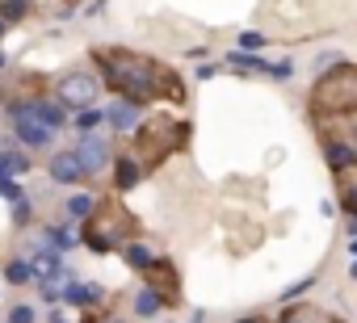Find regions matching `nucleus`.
Here are the masks:
<instances>
[{
    "label": "nucleus",
    "mask_w": 357,
    "mask_h": 323,
    "mask_svg": "<svg viewBox=\"0 0 357 323\" xmlns=\"http://www.w3.org/2000/svg\"><path fill=\"white\" fill-rule=\"evenodd\" d=\"M143 177V164L135 159V151H114V185L118 189H135Z\"/></svg>",
    "instance_id": "nucleus-10"
},
{
    "label": "nucleus",
    "mask_w": 357,
    "mask_h": 323,
    "mask_svg": "<svg viewBox=\"0 0 357 323\" xmlns=\"http://www.w3.org/2000/svg\"><path fill=\"white\" fill-rule=\"evenodd\" d=\"M0 194H5L9 202H22V185H17L13 177H5V181H0Z\"/></svg>",
    "instance_id": "nucleus-26"
},
{
    "label": "nucleus",
    "mask_w": 357,
    "mask_h": 323,
    "mask_svg": "<svg viewBox=\"0 0 357 323\" xmlns=\"http://www.w3.org/2000/svg\"><path fill=\"white\" fill-rule=\"evenodd\" d=\"M0 68H5V51H0Z\"/></svg>",
    "instance_id": "nucleus-36"
},
{
    "label": "nucleus",
    "mask_w": 357,
    "mask_h": 323,
    "mask_svg": "<svg viewBox=\"0 0 357 323\" xmlns=\"http://www.w3.org/2000/svg\"><path fill=\"white\" fill-rule=\"evenodd\" d=\"M13 223H17V227H26V223H30V202H26V198H22V202H13Z\"/></svg>",
    "instance_id": "nucleus-27"
},
{
    "label": "nucleus",
    "mask_w": 357,
    "mask_h": 323,
    "mask_svg": "<svg viewBox=\"0 0 357 323\" xmlns=\"http://www.w3.org/2000/svg\"><path fill=\"white\" fill-rule=\"evenodd\" d=\"M93 206H97V202H93L89 194H72V198H68V219H80V223H84V219L93 214Z\"/></svg>",
    "instance_id": "nucleus-20"
},
{
    "label": "nucleus",
    "mask_w": 357,
    "mask_h": 323,
    "mask_svg": "<svg viewBox=\"0 0 357 323\" xmlns=\"http://www.w3.org/2000/svg\"><path fill=\"white\" fill-rule=\"evenodd\" d=\"M336 202L357 219V164L349 168H336Z\"/></svg>",
    "instance_id": "nucleus-14"
},
{
    "label": "nucleus",
    "mask_w": 357,
    "mask_h": 323,
    "mask_svg": "<svg viewBox=\"0 0 357 323\" xmlns=\"http://www.w3.org/2000/svg\"><path fill=\"white\" fill-rule=\"evenodd\" d=\"M357 109V68L353 63H336L328 68L315 88H311V118H344Z\"/></svg>",
    "instance_id": "nucleus-4"
},
{
    "label": "nucleus",
    "mask_w": 357,
    "mask_h": 323,
    "mask_svg": "<svg viewBox=\"0 0 357 323\" xmlns=\"http://www.w3.org/2000/svg\"><path fill=\"white\" fill-rule=\"evenodd\" d=\"M63 302H72V306H101L105 290L97 281H68L63 285Z\"/></svg>",
    "instance_id": "nucleus-12"
},
{
    "label": "nucleus",
    "mask_w": 357,
    "mask_h": 323,
    "mask_svg": "<svg viewBox=\"0 0 357 323\" xmlns=\"http://www.w3.org/2000/svg\"><path fill=\"white\" fill-rule=\"evenodd\" d=\"M155 310H164V302H160L147 285H139V290H135V315L147 319V315H155Z\"/></svg>",
    "instance_id": "nucleus-17"
},
{
    "label": "nucleus",
    "mask_w": 357,
    "mask_h": 323,
    "mask_svg": "<svg viewBox=\"0 0 357 323\" xmlns=\"http://www.w3.org/2000/svg\"><path fill=\"white\" fill-rule=\"evenodd\" d=\"M97 97H101V80L93 72H68L59 80V105L68 109H93Z\"/></svg>",
    "instance_id": "nucleus-7"
},
{
    "label": "nucleus",
    "mask_w": 357,
    "mask_h": 323,
    "mask_svg": "<svg viewBox=\"0 0 357 323\" xmlns=\"http://www.w3.org/2000/svg\"><path fill=\"white\" fill-rule=\"evenodd\" d=\"M332 122H336V126L319 122V143H324V159H328V168L336 173V168L357 164V130H353V126H344L340 118H332Z\"/></svg>",
    "instance_id": "nucleus-5"
},
{
    "label": "nucleus",
    "mask_w": 357,
    "mask_h": 323,
    "mask_svg": "<svg viewBox=\"0 0 357 323\" xmlns=\"http://www.w3.org/2000/svg\"><path fill=\"white\" fill-rule=\"evenodd\" d=\"M26 13H30V0H0V22H5V26L22 22Z\"/></svg>",
    "instance_id": "nucleus-19"
},
{
    "label": "nucleus",
    "mask_w": 357,
    "mask_h": 323,
    "mask_svg": "<svg viewBox=\"0 0 357 323\" xmlns=\"http://www.w3.org/2000/svg\"><path fill=\"white\" fill-rule=\"evenodd\" d=\"M105 122H109L114 130H122V134H135L143 118H139V105H135V101H122V97H118V101L105 109Z\"/></svg>",
    "instance_id": "nucleus-11"
},
{
    "label": "nucleus",
    "mask_w": 357,
    "mask_h": 323,
    "mask_svg": "<svg viewBox=\"0 0 357 323\" xmlns=\"http://www.w3.org/2000/svg\"><path fill=\"white\" fill-rule=\"evenodd\" d=\"M349 273H353V277H357V260H353V269H349Z\"/></svg>",
    "instance_id": "nucleus-35"
},
{
    "label": "nucleus",
    "mask_w": 357,
    "mask_h": 323,
    "mask_svg": "<svg viewBox=\"0 0 357 323\" xmlns=\"http://www.w3.org/2000/svg\"><path fill=\"white\" fill-rule=\"evenodd\" d=\"M236 323H273V319H265V315H244V319H236Z\"/></svg>",
    "instance_id": "nucleus-29"
},
{
    "label": "nucleus",
    "mask_w": 357,
    "mask_h": 323,
    "mask_svg": "<svg viewBox=\"0 0 357 323\" xmlns=\"http://www.w3.org/2000/svg\"><path fill=\"white\" fill-rule=\"evenodd\" d=\"M349 252H353V260H357V239H353V244H349Z\"/></svg>",
    "instance_id": "nucleus-34"
},
{
    "label": "nucleus",
    "mask_w": 357,
    "mask_h": 323,
    "mask_svg": "<svg viewBox=\"0 0 357 323\" xmlns=\"http://www.w3.org/2000/svg\"><path fill=\"white\" fill-rule=\"evenodd\" d=\"M22 109H26L30 118H38L43 126H51V130L68 122V113H63V105H59V101H47V97H34V101H30V105H22Z\"/></svg>",
    "instance_id": "nucleus-15"
},
{
    "label": "nucleus",
    "mask_w": 357,
    "mask_h": 323,
    "mask_svg": "<svg viewBox=\"0 0 357 323\" xmlns=\"http://www.w3.org/2000/svg\"><path fill=\"white\" fill-rule=\"evenodd\" d=\"M13 113V130H17V139H22V147H34V151H43V147H51V126H43L38 118H30L26 109H9Z\"/></svg>",
    "instance_id": "nucleus-9"
},
{
    "label": "nucleus",
    "mask_w": 357,
    "mask_h": 323,
    "mask_svg": "<svg viewBox=\"0 0 357 323\" xmlns=\"http://www.w3.org/2000/svg\"><path fill=\"white\" fill-rule=\"evenodd\" d=\"M0 34H5V22H0Z\"/></svg>",
    "instance_id": "nucleus-37"
},
{
    "label": "nucleus",
    "mask_w": 357,
    "mask_h": 323,
    "mask_svg": "<svg viewBox=\"0 0 357 323\" xmlns=\"http://www.w3.org/2000/svg\"><path fill=\"white\" fill-rule=\"evenodd\" d=\"M76 159H80V168H84V177H97L105 164H114V147L97 134V130H89L84 139H80V147H76Z\"/></svg>",
    "instance_id": "nucleus-8"
},
{
    "label": "nucleus",
    "mask_w": 357,
    "mask_h": 323,
    "mask_svg": "<svg viewBox=\"0 0 357 323\" xmlns=\"http://www.w3.org/2000/svg\"><path fill=\"white\" fill-rule=\"evenodd\" d=\"M38 315H34V306H13L9 310V323H34Z\"/></svg>",
    "instance_id": "nucleus-25"
},
{
    "label": "nucleus",
    "mask_w": 357,
    "mask_h": 323,
    "mask_svg": "<svg viewBox=\"0 0 357 323\" xmlns=\"http://www.w3.org/2000/svg\"><path fill=\"white\" fill-rule=\"evenodd\" d=\"M80 177H84V168H80L76 151H59V155L51 159V181H55V185H76Z\"/></svg>",
    "instance_id": "nucleus-13"
},
{
    "label": "nucleus",
    "mask_w": 357,
    "mask_h": 323,
    "mask_svg": "<svg viewBox=\"0 0 357 323\" xmlns=\"http://www.w3.org/2000/svg\"><path fill=\"white\" fill-rule=\"evenodd\" d=\"M139 277H143V285H147L164 306H181V273H176V265H172V260L155 256Z\"/></svg>",
    "instance_id": "nucleus-6"
},
{
    "label": "nucleus",
    "mask_w": 357,
    "mask_h": 323,
    "mask_svg": "<svg viewBox=\"0 0 357 323\" xmlns=\"http://www.w3.org/2000/svg\"><path fill=\"white\" fill-rule=\"evenodd\" d=\"M101 122H105V113H97V109H80V118H76V126H80L84 134H89V130H97Z\"/></svg>",
    "instance_id": "nucleus-22"
},
{
    "label": "nucleus",
    "mask_w": 357,
    "mask_h": 323,
    "mask_svg": "<svg viewBox=\"0 0 357 323\" xmlns=\"http://www.w3.org/2000/svg\"><path fill=\"white\" fill-rule=\"evenodd\" d=\"M278 323H332V319H328V310H319V306H307V302H303V306H286Z\"/></svg>",
    "instance_id": "nucleus-16"
},
{
    "label": "nucleus",
    "mask_w": 357,
    "mask_h": 323,
    "mask_svg": "<svg viewBox=\"0 0 357 323\" xmlns=\"http://www.w3.org/2000/svg\"><path fill=\"white\" fill-rule=\"evenodd\" d=\"M122 256H126V265H130V269H139V273H143V269L155 260V256H151V248H143V244H135V239L122 248Z\"/></svg>",
    "instance_id": "nucleus-18"
},
{
    "label": "nucleus",
    "mask_w": 357,
    "mask_h": 323,
    "mask_svg": "<svg viewBox=\"0 0 357 323\" xmlns=\"http://www.w3.org/2000/svg\"><path fill=\"white\" fill-rule=\"evenodd\" d=\"M135 231H139V219H135L118 198H101V202L93 206V214L84 219L80 239H84V248H89V252L105 256V252L126 248V244L135 239Z\"/></svg>",
    "instance_id": "nucleus-2"
},
{
    "label": "nucleus",
    "mask_w": 357,
    "mask_h": 323,
    "mask_svg": "<svg viewBox=\"0 0 357 323\" xmlns=\"http://www.w3.org/2000/svg\"><path fill=\"white\" fill-rule=\"evenodd\" d=\"M68 5H76V0H68Z\"/></svg>",
    "instance_id": "nucleus-38"
},
{
    "label": "nucleus",
    "mask_w": 357,
    "mask_h": 323,
    "mask_svg": "<svg viewBox=\"0 0 357 323\" xmlns=\"http://www.w3.org/2000/svg\"><path fill=\"white\" fill-rule=\"evenodd\" d=\"M349 235H357V219H349Z\"/></svg>",
    "instance_id": "nucleus-33"
},
{
    "label": "nucleus",
    "mask_w": 357,
    "mask_h": 323,
    "mask_svg": "<svg viewBox=\"0 0 357 323\" xmlns=\"http://www.w3.org/2000/svg\"><path fill=\"white\" fill-rule=\"evenodd\" d=\"M185 143H190V126L181 122V118H168V113H155V118H143L139 122V130H135V159L143 164V173L147 168H155L164 155H172V151H185Z\"/></svg>",
    "instance_id": "nucleus-3"
},
{
    "label": "nucleus",
    "mask_w": 357,
    "mask_h": 323,
    "mask_svg": "<svg viewBox=\"0 0 357 323\" xmlns=\"http://www.w3.org/2000/svg\"><path fill=\"white\" fill-rule=\"evenodd\" d=\"M47 323H72V319H68V315H59V310H55V315H47Z\"/></svg>",
    "instance_id": "nucleus-31"
},
{
    "label": "nucleus",
    "mask_w": 357,
    "mask_h": 323,
    "mask_svg": "<svg viewBox=\"0 0 357 323\" xmlns=\"http://www.w3.org/2000/svg\"><path fill=\"white\" fill-rule=\"evenodd\" d=\"M190 323H206V310H194V319Z\"/></svg>",
    "instance_id": "nucleus-32"
},
{
    "label": "nucleus",
    "mask_w": 357,
    "mask_h": 323,
    "mask_svg": "<svg viewBox=\"0 0 357 323\" xmlns=\"http://www.w3.org/2000/svg\"><path fill=\"white\" fill-rule=\"evenodd\" d=\"M93 63L101 68L105 88H114L122 101H135V105L172 101V105H181L190 97L185 80L151 55H139V51H126V47H93Z\"/></svg>",
    "instance_id": "nucleus-1"
},
{
    "label": "nucleus",
    "mask_w": 357,
    "mask_h": 323,
    "mask_svg": "<svg viewBox=\"0 0 357 323\" xmlns=\"http://www.w3.org/2000/svg\"><path fill=\"white\" fill-rule=\"evenodd\" d=\"M97 323H126L122 315H97Z\"/></svg>",
    "instance_id": "nucleus-30"
},
{
    "label": "nucleus",
    "mask_w": 357,
    "mask_h": 323,
    "mask_svg": "<svg viewBox=\"0 0 357 323\" xmlns=\"http://www.w3.org/2000/svg\"><path fill=\"white\" fill-rule=\"evenodd\" d=\"M5 177H13V164H9V155H5V147H0V181Z\"/></svg>",
    "instance_id": "nucleus-28"
},
{
    "label": "nucleus",
    "mask_w": 357,
    "mask_h": 323,
    "mask_svg": "<svg viewBox=\"0 0 357 323\" xmlns=\"http://www.w3.org/2000/svg\"><path fill=\"white\" fill-rule=\"evenodd\" d=\"M240 51H261L265 47V34H257V30H248V34H240V42H236Z\"/></svg>",
    "instance_id": "nucleus-23"
},
{
    "label": "nucleus",
    "mask_w": 357,
    "mask_h": 323,
    "mask_svg": "<svg viewBox=\"0 0 357 323\" xmlns=\"http://www.w3.org/2000/svg\"><path fill=\"white\" fill-rule=\"evenodd\" d=\"M5 277H9L13 285H26V281H34V269H30V260H26V256H17V260H9Z\"/></svg>",
    "instance_id": "nucleus-21"
},
{
    "label": "nucleus",
    "mask_w": 357,
    "mask_h": 323,
    "mask_svg": "<svg viewBox=\"0 0 357 323\" xmlns=\"http://www.w3.org/2000/svg\"><path fill=\"white\" fill-rule=\"evenodd\" d=\"M311 285H315V277H303V281H294V285H286V290H282V298L290 302V298H298V294H303V290H311Z\"/></svg>",
    "instance_id": "nucleus-24"
}]
</instances>
